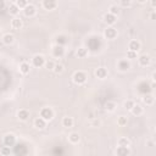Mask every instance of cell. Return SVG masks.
Masks as SVG:
<instances>
[{
  "label": "cell",
  "instance_id": "obj_1",
  "mask_svg": "<svg viewBox=\"0 0 156 156\" xmlns=\"http://www.w3.org/2000/svg\"><path fill=\"white\" fill-rule=\"evenodd\" d=\"M87 79H88V76H87V73L83 72V71H76V72L73 73V76H72V81H73V83L77 84V85H83V84L87 82Z\"/></svg>",
  "mask_w": 156,
  "mask_h": 156
},
{
  "label": "cell",
  "instance_id": "obj_2",
  "mask_svg": "<svg viewBox=\"0 0 156 156\" xmlns=\"http://www.w3.org/2000/svg\"><path fill=\"white\" fill-rule=\"evenodd\" d=\"M39 116H40L42 118H44V119L48 122V121H51V119L54 118L55 113H54V111H53L51 107H43V109L40 110V112H39Z\"/></svg>",
  "mask_w": 156,
  "mask_h": 156
},
{
  "label": "cell",
  "instance_id": "obj_3",
  "mask_svg": "<svg viewBox=\"0 0 156 156\" xmlns=\"http://www.w3.org/2000/svg\"><path fill=\"white\" fill-rule=\"evenodd\" d=\"M45 57L42 55V54H37V55H34L33 57H32V65L36 67V68H40V67H43L44 66V64H45Z\"/></svg>",
  "mask_w": 156,
  "mask_h": 156
},
{
  "label": "cell",
  "instance_id": "obj_4",
  "mask_svg": "<svg viewBox=\"0 0 156 156\" xmlns=\"http://www.w3.org/2000/svg\"><path fill=\"white\" fill-rule=\"evenodd\" d=\"M117 68H118V71H121V72H127L129 68H131V62H129V60L127 59H123V60H119L118 62H117Z\"/></svg>",
  "mask_w": 156,
  "mask_h": 156
},
{
  "label": "cell",
  "instance_id": "obj_5",
  "mask_svg": "<svg viewBox=\"0 0 156 156\" xmlns=\"http://www.w3.org/2000/svg\"><path fill=\"white\" fill-rule=\"evenodd\" d=\"M104 36H105L106 39L112 40V39H115V38L117 37V29L113 28L112 26H110V27H107V28L104 30Z\"/></svg>",
  "mask_w": 156,
  "mask_h": 156
},
{
  "label": "cell",
  "instance_id": "obj_6",
  "mask_svg": "<svg viewBox=\"0 0 156 156\" xmlns=\"http://www.w3.org/2000/svg\"><path fill=\"white\" fill-rule=\"evenodd\" d=\"M23 14L26 17H33L37 14V8L33 4H28L24 9H23Z\"/></svg>",
  "mask_w": 156,
  "mask_h": 156
},
{
  "label": "cell",
  "instance_id": "obj_7",
  "mask_svg": "<svg viewBox=\"0 0 156 156\" xmlns=\"http://www.w3.org/2000/svg\"><path fill=\"white\" fill-rule=\"evenodd\" d=\"M65 55V48L62 46V45H55L53 46V56L56 57V59H60Z\"/></svg>",
  "mask_w": 156,
  "mask_h": 156
},
{
  "label": "cell",
  "instance_id": "obj_8",
  "mask_svg": "<svg viewBox=\"0 0 156 156\" xmlns=\"http://www.w3.org/2000/svg\"><path fill=\"white\" fill-rule=\"evenodd\" d=\"M43 8L48 11L55 10L57 8V0H43Z\"/></svg>",
  "mask_w": 156,
  "mask_h": 156
},
{
  "label": "cell",
  "instance_id": "obj_9",
  "mask_svg": "<svg viewBox=\"0 0 156 156\" xmlns=\"http://www.w3.org/2000/svg\"><path fill=\"white\" fill-rule=\"evenodd\" d=\"M137 59H138V62H139V65H140L142 67H146V66H149V65H150V62H151V59H150V56H149L148 54H143V55L138 56Z\"/></svg>",
  "mask_w": 156,
  "mask_h": 156
},
{
  "label": "cell",
  "instance_id": "obj_10",
  "mask_svg": "<svg viewBox=\"0 0 156 156\" xmlns=\"http://www.w3.org/2000/svg\"><path fill=\"white\" fill-rule=\"evenodd\" d=\"M3 142H4V145H6V146H14L15 144H16V137L14 135V134H6L5 137H4V139H3Z\"/></svg>",
  "mask_w": 156,
  "mask_h": 156
},
{
  "label": "cell",
  "instance_id": "obj_11",
  "mask_svg": "<svg viewBox=\"0 0 156 156\" xmlns=\"http://www.w3.org/2000/svg\"><path fill=\"white\" fill-rule=\"evenodd\" d=\"M33 126H34V128L42 131V129H44L46 127V121L44 118H42V117H37L34 119V122H33Z\"/></svg>",
  "mask_w": 156,
  "mask_h": 156
},
{
  "label": "cell",
  "instance_id": "obj_12",
  "mask_svg": "<svg viewBox=\"0 0 156 156\" xmlns=\"http://www.w3.org/2000/svg\"><path fill=\"white\" fill-rule=\"evenodd\" d=\"M115 154L117 156H128V155H131L129 146H117Z\"/></svg>",
  "mask_w": 156,
  "mask_h": 156
},
{
  "label": "cell",
  "instance_id": "obj_13",
  "mask_svg": "<svg viewBox=\"0 0 156 156\" xmlns=\"http://www.w3.org/2000/svg\"><path fill=\"white\" fill-rule=\"evenodd\" d=\"M94 73H95V77L99 78V79H105L107 77V75H109V72H107V70L105 67H98Z\"/></svg>",
  "mask_w": 156,
  "mask_h": 156
},
{
  "label": "cell",
  "instance_id": "obj_14",
  "mask_svg": "<svg viewBox=\"0 0 156 156\" xmlns=\"http://www.w3.org/2000/svg\"><path fill=\"white\" fill-rule=\"evenodd\" d=\"M116 21H117V16L111 15L110 12H107V14H105V15H104V22H105V23H107V26H112V24H115V23H116Z\"/></svg>",
  "mask_w": 156,
  "mask_h": 156
},
{
  "label": "cell",
  "instance_id": "obj_15",
  "mask_svg": "<svg viewBox=\"0 0 156 156\" xmlns=\"http://www.w3.org/2000/svg\"><path fill=\"white\" fill-rule=\"evenodd\" d=\"M140 48H142V44H140V42L139 40H137V39H132L129 43H128V50H133V51H139L140 50Z\"/></svg>",
  "mask_w": 156,
  "mask_h": 156
},
{
  "label": "cell",
  "instance_id": "obj_16",
  "mask_svg": "<svg viewBox=\"0 0 156 156\" xmlns=\"http://www.w3.org/2000/svg\"><path fill=\"white\" fill-rule=\"evenodd\" d=\"M29 116H30V113H29V111L26 110V109H21V110L17 112V118H18L20 121H22V122H26V121L29 118Z\"/></svg>",
  "mask_w": 156,
  "mask_h": 156
},
{
  "label": "cell",
  "instance_id": "obj_17",
  "mask_svg": "<svg viewBox=\"0 0 156 156\" xmlns=\"http://www.w3.org/2000/svg\"><path fill=\"white\" fill-rule=\"evenodd\" d=\"M20 73H22V75H28L29 73V71H30V65L28 64V62H26V61H23V62H21L20 64Z\"/></svg>",
  "mask_w": 156,
  "mask_h": 156
},
{
  "label": "cell",
  "instance_id": "obj_18",
  "mask_svg": "<svg viewBox=\"0 0 156 156\" xmlns=\"http://www.w3.org/2000/svg\"><path fill=\"white\" fill-rule=\"evenodd\" d=\"M73 124H75V121H73L72 117L66 116V117L62 118V126H64L65 128H72Z\"/></svg>",
  "mask_w": 156,
  "mask_h": 156
},
{
  "label": "cell",
  "instance_id": "obj_19",
  "mask_svg": "<svg viewBox=\"0 0 156 156\" xmlns=\"http://www.w3.org/2000/svg\"><path fill=\"white\" fill-rule=\"evenodd\" d=\"M143 103L145 104V105H148V106H151L154 103H155V98H154V95L152 94H144V97H143Z\"/></svg>",
  "mask_w": 156,
  "mask_h": 156
},
{
  "label": "cell",
  "instance_id": "obj_20",
  "mask_svg": "<svg viewBox=\"0 0 156 156\" xmlns=\"http://www.w3.org/2000/svg\"><path fill=\"white\" fill-rule=\"evenodd\" d=\"M11 27H12L14 29H21V28L23 27L22 20L18 18V17H14V18L11 20Z\"/></svg>",
  "mask_w": 156,
  "mask_h": 156
},
{
  "label": "cell",
  "instance_id": "obj_21",
  "mask_svg": "<svg viewBox=\"0 0 156 156\" xmlns=\"http://www.w3.org/2000/svg\"><path fill=\"white\" fill-rule=\"evenodd\" d=\"M68 140H70V143H72V144H78L79 140H81L79 133H78V132H72V133L68 135Z\"/></svg>",
  "mask_w": 156,
  "mask_h": 156
},
{
  "label": "cell",
  "instance_id": "obj_22",
  "mask_svg": "<svg viewBox=\"0 0 156 156\" xmlns=\"http://www.w3.org/2000/svg\"><path fill=\"white\" fill-rule=\"evenodd\" d=\"M20 8L16 5V3H11L10 5H9V12H10V15H12V16H17L18 14H20Z\"/></svg>",
  "mask_w": 156,
  "mask_h": 156
},
{
  "label": "cell",
  "instance_id": "obj_23",
  "mask_svg": "<svg viewBox=\"0 0 156 156\" xmlns=\"http://www.w3.org/2000/svg\"><path fill=\"white\" fill-rule=\"evenodd\" d=\"M14 42H15V37H14L11 33H6V34L3 36V43H4L5 45H10V44H12Z\"/></svg>",
  "mask_w": 156,
  "mask_h": 156
},
{
  "label": "cell",
  "instance_id": "obj_24",
  "mask_svg": "<svg viewBox=\"0 0 156 156\" xmlns=\"http://www.w3.org/2000/svg\"><path fill=\"white\" fill-rule=\"evenodd\" d=\"M67 43H68V38H67L66 36L60 34V36H57V37H56V44H57V45H62V46H65Z\"/></svg>",
  "mask_w": 156,
  "mask_h": 156
},
{
  "label": "cell",
  "instance_id": "obj_25",
  "mask_svg": "<svg viewBox=\"0 0 156 156\" xmlns=\"http://www.w3.org/2000/svg\"><path fill=\"white\" fill-rule=\"evenodd\" d=\"M143 107L140 106V105H138V104H134L133 105V107L131 109V112L134 115V116H140V115H143Z\"/></svg>",
  "mask_w": 156,
  "mask_h": 156
},
{
  "label": "cell",
  "instance_id": "obj_26",
  "mask_svg": "<svg viewBox=\"0 0 156 156\" xmlns=\"http://www.w3.org/2000/svg\"><path fill=\"white\" fill-rule=\"evenodd\" d=\"M117 145H118V146H129V145H131V142H129L128 138L122 137V138H119V139L117 140Z\"/></svg>",
  "mask_w": 156,
  "mask_h": 156
},
{
  "label": "cell",
  "instance_id": "obj_27",
  "mask_svg": "<svg viewBox=\"0 0 156 156\" xmlns=\"http://www.w3.org/2000/svg\"><path fill=\"white\" fill-rule=\"evenodd\" d=\"M127 122H128V117L127 116H119L118 118H117V124L119 127H124L127 124Z\"/></svg>",
  "mask_w": 156,
  "mask_h": 156
},
{
  "label": "cell",
  "instance_id": "obj_28",
  "mask_svg": "<svg viewBox=\"0 0 156 156\" xmlns=\"http://www.w3.org/2000/svg\"><path fill=\"white\" fill-rule=\"evenodd\" d=\"M116 107H117V104H116L115 101H107V103L105 104V109H106L109 112H113V111L116 110Z\"/></svg>",
  "mask_w": 156,
  "mask_h": 156
},
{
  "label": "cell",
  "instance_id": "obj_29",
  "mask_svg": "<svg viewBox=\"0 0 156 156\" xmlns=\"http://www.w3.org/2000/svg\"><path fill=\"white\" fill-rule=\"evenodd\" d=\"M64 70H65V67H64V65H62V64H55V66L53 68V71L56 75H61L62 72H64Z\"/></svg>",
  "mask_w": 156,
  "mask_h": 156
},
{
  "label": "cell",
  "instance_id": "obj_30",
  "mask_svg": "<svg viewBox=\"0 0 156 156\" xmlns=\"http://www.w3.org/2000/svg\"><path fill=\"white\" fill-rule=\"evenodd\" d=\"M87 55H88V49H85V48H79V49L77 50V56H78L79 59H84Z\"/></svg>",
  "mask_w": 156,
  "mask_h": 156
},
{
  "label": "cell",
  "instance_id": "obj_31",
  "mask_svg": "<svg viewBox=\"0 0 156 156\" xmlns=\"http://www.w3.org/2000/svg\"><path fill=\"white\" fill-rule=\"evenodd\" d=\"M109 12H110L111 15L118 16V15H119V8H118L117 5H111V6L109 8Z\"/></svg>",
  "mask_w": 156,
  "mask_h": 156
},
{
  "label": "cell",
  "instance_id": "obj_32",
  "mask_svg": "<svg viewBox=\"0 0 156 156\" xmlns=\"http://www.w3.org/2000/svg\"><path fill=\"white\" fill-rule=\"evenodd\" d=\"M16 5L20 8V9H24L27 5H28V0H16Z\"/></svg>",
  "mask_w": 156,
  "mask_h": 156
},
{
  "label": "cell",
  "instance_id": "obj_33",
  "mask_svg": "<svg viewBox=\"0 0 156 156\" xmlns=\"http://www.w3.org/2000/svg\"><path fill=\"white\" fill-rule=\"evenodd\" d=\"M133 105H134V101L133 100H126V101H124V104H123L124 109L128 110V111H131V109L133 107Z\"/></svg>",
  "mask_w": 156,
  "mask_h": 156
},
{
  "label": "cell",
  "instance_id": "obj_34",
  "mask_svg": "<svg viewBox=\"0 0 156 156\" xmlns=\"http://www.w3.org/2000/svg\"><path fill=\"white\" fill-rule=\"evenodd\" d=\"M10 152H11V149H10V146H3L2 149H0V154L2 155H4V156H6V155H10Z\"/></svg>",
  "mask_w": 156,
  "mask_h": 156
},
{
  "label": "cell",
  "instance_id": "obj_35",
  "mask_svg": "<svg viewBox=\"0 0 156 156\" xmlns=\"http://www.w3.org/2000/svg\"><path fill=\"white\" fill-rule=\"evenodd\" d=\"M119 5L122 8H129L132 5V0H119Z\"/></svg>",
  "mask_w": 156,
  "mask_h": 156
},
{
  "label": "cell",
  "instance_id": "obj_36",
  "mask_svg": "<svg viewBox=\"0 0 156 156\" xmlns=\"http://www.w3.org/2000/svg\"><path fill=\"white\" fill-rule=\"evenodd\" d=\"M44 66L48 68V70H50V71H53V68H54V66H55V62L53 61V60H48V61H45V64H44Z\"/></svg>",
  "mask_w": 156,
  "mask_h": 156
},
{
  "label": "cell",
  "instance_id": "obj_37",
  "mask_svg": "<svg viewBox=\"0 0 156 156\" xmlns=\"http://www.w3.org/2000/svg\"><path fill=\"white\" fill-rule=\"evenodd\" d=\"M137 51H133V50H127V59L128 60H133V59H137Z\"/></svg>",
  "mask_w": 156,
  "mask_h": 156
},
{
  "label": "cell",
  "instance_id": "obj_38",
  "mask_svg": "<svg viewBox=\"0 0 156 156\" xmlns=\"http://www.w3.org/2000/svg\"><path fill=\"white\" fill-rule=\"evenodd\" d=\"M91 126H94V127H98V126H100V121L99 119H94L91 122Z\"/></svg>",
  "mask_w": 156,
  "mask_h": 156
},
{
  "label": "cell",
  "instance_id": "obj_39",
  "mask_svg": "<svg viewBox=\"0 0 156 156\" xmlns=\"http://www.w3.org/2000/svg\"><path fill=\"white\" fill-rule=\"evenodd\" d=\"M5 9V0H0V10Z\"/></svg>",
  "mask_w": 156,
  "mask_h": 156
},
{
  "label": "cell",
  "instance_id": "obj_40",
  "mask_svg": "<svg viewBox=\"0 0 156 156\" xmlns=\"http://www.w3.org/2000/svg\"><path fill=\"white\" fill-rule=\"evenodd\" d=\"M150 5L152 9H155L156 8V0H150Z\"/></svg>",
  "mask_w": 156,
  "mask_h": 156
},
{
  "label": "cell",
  "instance_id": "obj_41",
  "mask_svg": "<svg viewBox=\"0 0 156 156\" xmlns=\"http://www.w3.org/2000/svg\"><path fill=\"white\" fill-rule=\"evenodd\" d=\"M155 79H156V73H155V72H154V73H152V75H151V81H152V84H154V83H155Z\"/></svg>",
  "mask_w": 156,
  "mask_h": 156
},
{
  "label": "cell",
  "instance_id": "obj_42",
  "mask_svg": "<svg viewBox=\"0 0 156 156\" xmlns=\"http://www.w3.org/2000/svg\"><path fill=\"white\" fill-rule=\"evenodd\" d=\"M137 2H138L139 4H145V3L148 2V0H137Z\"/></svg>",
  "mask_w": 156,
  "mask_h": 156
},
{
  "label": "cell",
  "instance_id": "obj_43",
  "mask_svg": "<svg viewBox=\"0 0 156 156\" xmlns=\"http://www.w3.org/2000/svg\"><path fill=\"white\" fill-rule=\"evenodd\" d=\"M155 17H156V15H155V12H152V14L150 15V18H151V20H155Z\"/></svg>",
  "mask_w": 156,
  "mask_h": 156
},
{
  "label": "cell",
  "instance_id": "obj_44",
  "mask_svg": "<svg viewBox=\"0 0 156 156\" xmlns=\"http://www.w3.org/2000/svg\"><path fill=\"white\" fill-rule=\"evenodd\" d=\"M146 144H148L149 146H154V142H151V140H150V142H148Z\"/></svg>",
  "mask_w": 156,
  "mask_h": 156
}]
</instances>
